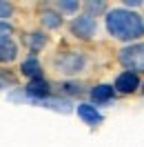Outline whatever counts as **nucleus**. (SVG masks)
<instances>
[{"instance_id":"20e7f679","label":"nucleus","mask_w":144,"mask_h":147,"mask_svg":"<svg viewBox=\"0 0 144 147\" xmlns=\"http://www.w3.org/2000/svg\"><path fill=\"white\" fill-rule=\"evenodd\" d=\"M16 54H18V49L9 36V25L0 22V63H11Z\"/></svg>"},{"instance_id":"2eb2a0df","label":"nucleus","mask_w":144,"mask_h":147,"mask_svg":"<svg viewBox=\"0 0 144 147\" xmlns=\"http://www.w3.org/2000/svg\"><path fill=\"white\" fill-rule=\"evenodd\" d=\"M11 13V5L9 2H0V18H7Z\"/></svg>"},{"instance_id":"f03ea898","label":"nucleus","mask_w":144,"mask_h":147,"mask_svg":"<svg viewBox=\"0 0 144 147\" xmlns=\"http://www.w3.org/2000/svg\"><path fill=\"white\" fill-rule=\"evenodd\" d=\"M120 63L124 65L129 71H144V42L140 45H131V47H124L120 51Z\"/></svg>"},{"instance_id":"39448f33","label":"nucleus","mask_w":144,"mask_h":147,"mask_svg":"<svg viewBox=\"0 0 144 147\" xmlns=\"http://www.w3.org/2000/svg\"><path fill=\"white\" fill-rule=\"evenodd\" d=\"M71 31L82 40H91L93 34H95V20L91 13H84V16H78V18L71 22Z\"/></svg>"},{"instance_id":"f8f14e48","label":"nucleus","mask_w":144,"mask_h":147,"mask_svg":"<svg viewBox=\"0 0 144 147\" xmlns=\"http://www.w3.org/2000/svg\"><path fill=\"white\" fill-rule=\"evenodd\" d=\"M42 22H45L47 27H60L62 18L58 13H53V11H42Z\"/></svg>"},{"instance_id":"1a4fd4ad","label":"nucleus","mask_w":144,"mask_h":147,"mask_svg":"<svg viewBox=\"0 0 144 147\" xmlns=\"http://www.w3.org/2000/svg\"><path fill=\"white\" fill-rule=\"evenodd\" d=\"M113 96H115V89H113L111 85H95V87L91 89V98H93V102H100V105L111 102V100H113Z\"/></svg>"},{"instance_id":"dca6fc26","label":"nucleus","mask_w":144,"mask_h":147,"mask_svg":"<svg viewBox=\"0 0 144 147\" xmlns=\"http://www.w3.org/2000/svg\"><path fill=\"white\" fill-rule=\"evenodd\" d=\"M87 9H89V11H95V13H98V11H104V2H89V5H87Z\"/></svg>"},{"instance_id":"0eeeda50","label":"nucleus","mask_w":144,"mask_h":147,"mask_svg":"<svg viewBox=\"0 0 144 147\" xmlns=\"http://www.w3.org/2000/svg\"><path fill=\"white\" fill-rule=\"evenodd\" d=\"M27 96L29 98H33V100H47L49 98V94H51V89H49V83L47 80H31V83L27 85Z\"/></svg>"},{"instance_id":"ddd939ff","label":"nucleus","mask_w":144,"mask_h":147,"mask_svg":"<svg viewBox=\"0 0 144 147\" xmlns=\"http://www.w3.org/2000/svg\"><path fill=\"white\" fill-rule=\"evenodd\" d=\"M62 89H64L67 94H80V92H82V87H80V85H75V83H64Z\"/></svg>"},{"instance_id":"9d476101","label":"nucleus","mask_w":144,"mask_h":147,"mask_svg":"<svg viewBox=\"0 0 144 147\" xmlns=\"http://www.w3.org/2000/svg\"><path fill=\"white\" fill-rule=\"evenodd\" d=\"M20 71L25 74V76H29L31 80H42V69H40V63L36 60V56L27 58L22 63V67H20Z\"/></svg>"},{"instance_id":"423d86ee","label":"nucleus","mask_w":144,"mask_h":147,"mask_svg":"<svg viewBox=\"0 0 144 147\" xmlns=\"http://www.w3.org/2000/svg\"><path fill=\"white\" fill-rule=\"evenodd\" d=\"M137 87H140V78L133 71H124L115 78V92L120 94H133Z\"/></svg>"},{"instance_id":"9b49d317","label":"nucleus","mask_w":144,"mask_h":147,"mask_svg":"<svg viewBox=\"0 0 144 147\" xmlns=\"http://www.w3.org/2000/svg\"><path fill=\"white\" fill-rule=\"evenodd\" d=\"M27 42H29V47H31V51H38V49L47 42V36L40 34V31H36V34H31V36L27 38Z\"/></svg>"},{"instance_id":"7ed1b4c3","label":"nucleus","mask_w":144,"mask_h":147,"mask_svg":"<svg viewBox=\"0 0 144 147\" xmlns=\"http://www.w3.org/2000/svg\"><path fill=\"white\" fill-rule=\"evenodd\" d=\"M55 67L64 74H75L84 67V56L78 51H69V54H60L55 58Z\"/></svg>"},{"instance_id":"6e6552de","label":"nucleus","mask_w":144,"mask_h":147,"mask_svg":"<svg viewBox=\"0 0 144 147\" xmlns=\"http://www.w3.org/2000/svg\"><path fill=\"white\" fill-rule=\"evenodd\" d=\"M78 116H80L87 125H98V123H102V114H100L93 105H87V102L78 105Z\"/></svg>"},{"instance_id":"f257e3e1","label":"nucleus","mask_w":144,"mask_h":147,"mask_svg":"<svg viewBox=\"0 0 144 147\" xmlns=\"http://www.w3.org/2000/svg\"><path fill=\"white\" fill-rule=\"evenodd\" d=\"M107 29L111 36L120 40H135L144 36V20L133 11L126 9H111L107 13Z\"/></svg>"},{"instance_id":"4468645a","label":"nucleus","mask_w":144,"mask_h":147,"mask_svg":"<svg viewBox=\"0 0 144 147\" xmlns=\"http://www.w3.org/2000/svg\"><path fill=\"white\" fill-rule=\"evenodd\" d=\"M78 7H80V5H78V2H58V9H62V11H75L78 9Z\"/></svg>"}]
</instances>
